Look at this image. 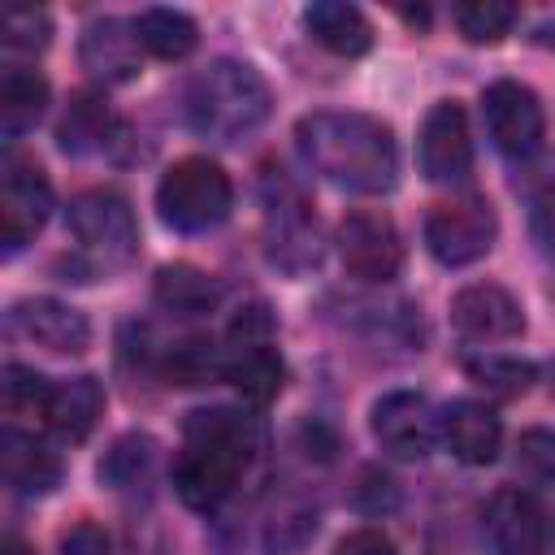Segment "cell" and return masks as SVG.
I'll return each instance as SVG.
<instances>
[{
  "mask_svg": "<svg viewBox=\"0 0 555 555\" xmlns=\"http://www.w3.org/2000/svg\"><path fill=\"white\" fill-rule=\"evenodd\" d=\"M130 130L113 117V108L104 104L100 91H78L56 126V143L65 156H91V152H113L117 143H126Z\"/></svg>",
  "mask_w": 555,
  "mask_h": 555,
  "instance_id": "cell-18",
  "label": "cell"
},
{
  "mask_svg": "<svg viewBox=\"0 0 555 555\" xmlns=\"http://www.w3.org/2000/svg\"><path fill=\"white\" fill-rule=\"evenodd\" d=\"M104 412V386L95 377H61L52 382V395H48V408H43V425L65 438V442H82L95 421Z\"/></svg>",
  "mask_w": 555,
  "mask_h": 555,
  "instance_id": "cell-21",
  "label": "cell"
},
{
  "mask_svg": "<svg viewBox=\"0 0 555 555\" xmlns=\"http://www.w3.org/2000/svg\"><path fill=\"white\" fill-rule=\"evenodd\" d=\"M338 260L360 282H390L403 269V238L382 212H347L338 221Z\"/></svg>",
  "mask_w": 555,
  "mask_h": 555,
  "instance_id": "cell-11",
  "label": "cell"
},
{
  "mask_svg": "<svg viewBox=\"0 0 555 555\" xmlns=\"http://www.w3.org/2000/svg\"><path fill=\"white\" fill-rule=\"evenodd\" d=\"M61 555H108V533L100 525L82 520L61 538Z\"/></svg>",
  "mask_w": 555,
  "mask_h": 555,
  "instance_id": "cell-35",
  "label": "cell"
},
{
  "mask_svg": "<svg viewBox=\"0 0 555 555\" xmlns=\"http://www.w3.org/2000/svg\"><path fill=\"white\" fill-rule=\"evenodd\" d=\"M442 442L447 451L460 460V464H490L499 455V442H503V425L494 416V408L477 403V399H455L447 412H442Z\"/></svg>",
  "mask_w": 555,
  "mask_h": 555,
  "instance_id": "cell-19",
  "label": "cell"
},
{
  "mask_svg": "<svg viewBox=\"0 0 555 555\" xmlns=\"http://www.w3.org/2000/svg\"><path fill=\"white\" fill-rule=\"evenodd\" d=\"M373 438L399 460H425L442 434V416L416 390H390L373 403Z\"/></svg>",
  "mask_w": 555,
  "mask_h": 555,
  "instance_id": "cell-12",
  "label": "cell"
},
{
  "mask_svg": "<svg viewBox=\"0 0 555 555\" xmlns=\"http://www.w3.org/2000/svg\"><path fill=\"white\" fill-rule=\"evenodd\" d=\"M152 460H156V442L147 434H121L100 460V481L113 490H130V486L147 481Z\"/></svg>",
  "mask_w": 555,
  "mask_h": 555,
  "instance_id": "cell-27",
  "label": "cell"
},
{
  "mask_svg": "<svg viewBox=\"0 0 555 555\" xmlns=\"http://www.w3.org/2000/svg\"><path fill=\"white\" fill-rule=\"evenodd\" d=\"M334 555H399V551H395V542H390L386 533H377V529H356V533H347V538L334 546Z\"/></svg>",
  "mask_w": 555,
  "mask_h": 555,
  "instance_id": "cell-36",
  "label": "cell"
},
{
  "mask_svg": "<svg viewBox=\"0 0 555 555\" xmlns=\"http://www.w3.org/2000/svg\"><path fill=\"white\" fill-rule=\"evenodd\" d=\"M464 369H468V377H473L477 386H486V390L499 395V399L525 395L529 382H533V364H529V360H516V356H468Z\"/></svg>",
  "mask_w": 555,
  "mask_h": 555,
  "instance_id": "cell-29",
  "label": "cell"
},
{
  "mask_svg": "<svg viewBox=\"0 0 555 555\" xmlns=\"http://www.w3.org/2000/svg\"><path fill=\"white\" fill-rule=\"evenodd\" d=\"M451 325L468 343H507V338H520L525 312L512 291L494 282H473L451 299Z\"/></svg>",
  "mask_w": 555,
  "mask_h": 555,
  "instance_id": "cell-16",
  "label": "cell"
},
{
  "mask_svg": "<svg viewBox=\"0 0 555 555\" xmlns=\"http://www.w3.org/2000/svg\"><path fill=\"white\" fill-rule=\"evenodd\" d=\"M52 217V186L43 178V169L35 160L22 156H4V178H0V243L4 256L22 251L43 221Z\"/></svg>",
  "mask_w": 555,
  "mask_h": 555,
  "instance_id": "cell-10",
  "label": "cell"
},
{
  "mask_svg": "<svg viewBox=\"0 0 555 555\" xmlns=\"http://www.w3.org/2000/svg\"><path fill=\"white\" fill-rule=\"evenodd\" d=\"M529 230L538 238V247L546 256H555V186H546L542 195H533V208H529Z\"/></svg>",
  "mask_w": 555,
  "mask_h": 555,
  "instance_id": "cell-34",
  "label": "cell"
},
{
  "mask_svg": "<svg viewBox=\"0 0 555 555\" xmlns=\"http://www.w3.org/2000/svg\"><path fill=\"white\" fill-rule=\"evenodd\" d=\"M416 156H421V173L429 182H464L473 169V134H468V117L455 100H438L425 121H421V139H416Z\"/></svg>",
  "mask_w": 555,
  "mask_h": 555,
  "instance_id": "cell-13",
  "label": "cell"
},
{
  "mask_svg": "<svg viewBox=\"0 0 555 555\" xmlns=\"http://www.w3.org/2000/svg\"><path fill=\"white\" fill-rule=\"evenodd\" d=\"M4 555H35V551L22 538H4Z\"/></svg>",
  "mask_w": 555,
  "mask_h": 555,
  "instance_id": "cell-37",
  "label": "cell"
},
{
  "mask_svg": "<svg viewBox=\"0 0 555 555\" xmlns=\"http://www.w3.org/2000/svg\"><path fill=\"white\" fill-rule=\"evenodd\" d=\"M304 26L334 56H364L373 48L369 17L356 4H343V0H317V4H308L304 9Z\"/></svg>",
  "mask_w": 555,
  "mask_h": 555,
  "instance_id": "cell-22",
  "label": "cell"
},
{
  "mask_svg": "<svg viewBox=\"0 0 555 555\" xmlns=\"http://www.w3.org/2000/svg\"><path fill=\"white\" fill-rule=\"evenodd\" d=\"M264 451L256 416L234 408H199L182 425V451L173 455V490L191 512H217L243 473Z\"/></svg>",
  "mask_w": 555,
  "mask_h": 555,
  "instance_id": "cell-2",
  "label": "cell"
},
{
  "mask_svg": "<svg viewBox=\"0 0 555 555\" xmlns=\"http://www.w3.org/2000/svg\"><path fill=\"white\" fill-rule=\"evenodd\" d=\"M48 395H52V382L26 364H4V408L9 416H39L43 421V408H48Z\"/></svg>",
  "mask_w": 555,
  "mask_h": 555,
  "instance_id": "cell-30",
  "label": "cell"
},
{
  "mask_svg": "<svg viewBox=\"0 0 555 555\" xmlns=\"http://www.w3.org/2000/svg\"><path fill=\"white\" fill-rule=\"evenodd\" d=\"M134 35H139L143 52H152L160 61H182L199 43V26L182 9H143L134 17Z\"/></svg>",
  "mask_w": 555,
  "mask_h": 555,
  "instance_id": "cell-25",
  "label": "cell"
},
{
  "mask_svg": "<svg viewBox=\"0 0 555 555\" xmlns=\"http://www.w3.org/2000/svg\"><path fill=\"white\" fill-rule=\"evenodd\" d=\"M295 147L304 165L338 191L351 195H386L399 182V143L382 117L321 108L299 117Z\"/></svg>",
  "mask_w": 555,
  "mask_h": 555,
  "instance_id": "cell-1",
  "label": "cell"
},
{
  "mask_svg": "<svg viewBox=\"0 0 555 555\" xmlns=\"http://www.w3.org/2000/svg\"><path fill=\"white\" fill-rule=\"evenodd\" d=\"M0 460H4V481L13 494L22 499H35V494H48L56 481H61V460L48 442H39L35 434H22V429H4L0 434Z\"/></svg>",
  "mask_w": 555,
  "mask_h": 555,
  "instance_id": "cell-20",
  "label": "cell"
},
{
  "mask_svg": "<svg viewBox=\"0 0 555 555\" xmlns=\"http://www.w3.org/2000/svg\"><path fill=\"white\" fill-rule=\"evenodd\" d=\"M69 234L78 238V260L87 273H108L134 260L139 251V221L134 208L117 191H82L69 199Z\"/></svg>",
  "mask_w": 555,
  "mask_h": 555,
  "instance_id": "cell-7",
  "label": "cell"
},
{
  "mask_svg": "<svg viewBox=\"0 0 555 555\" xmlns=\"http://www.w3.org/2000/svg\"><path fill=\"white\" fill-rule=\"evenodd\" d=\"M152 295L173 317H204V312L217 308L221 286H217L212 273H204L195 264H165L156 273V282H152Z\"/></svg>",
  "mask_w": 555,
  "mask_h": 555,
  "instance_id": "cell-24",
  "label": "cell"
},
{
  "mask_svg": "<svg viewBox=\"0 0 555 555\" xmlns=\"http://www.w3.org/2000/svg\"><path fill=\"white\" fill-rule=\"evenodd\" d=\"M516 473L529 486L555 490V429H525L516 438Z\"/></svg>",
  "mask_w": 555,
  "mask_h": 555,
  "instance_id": "cell-31",
  "label": "cell"
},
{
  "mask_svg": "<svg viewBox=\"0 0 555 555\" xmlns=\"http://www.w3.org/2000/svg\"><path fill=\"white\" fill-rule=\"evenodd\" d=\"M160 369H165V377L178 382V386L221 382V343H212V338H182V343H169Z\"/></svg>",
  "mask_w": 555,
  "mask_h": 555,
  "instance_id": "cell-26",
  "label": "cell"
},
{
  "mask_svg": "<svg viewBox=\"0 0 555 555\" xmlns=\"http://www.w3.org/2000/svg\"><path fill=\"white\" fill-rule=\"evenodd\" d=\"M156 208H160V221L178 234L217 230L234 208L230 173L208 156H182L178 165L165 169L156 186Z\"/></svg>",
  "mask_w": 555,
  "mask_h": 555,
  "instance_id": "cell-4",
  "label": "cell"
},
{
  "mask_svg": "<svg viewBox=\"0 0 555 555\" xmlns=\"http://www.w3.org/2000/svg\"><path fill=\"white\" fill-rule=\"evenodd\" d=\"M481 121H486L490 143L512 160H529L546 134L542 100L516 78H499L481 91Z\"/></svg>",
  "mask_w": 555,
  "mask_h": 555,
  "instance_id": "cell-9",
  "label": "cell"
},
{
  "mask_svg": "<svg viewBox=\"0 0 555 555\" xmlns=\"http://www.w3.org/2000/svg\"><path fill=\"white\" fill-rule=\"evenodd\" d=\"M494 208L481 195H460V199H442L429 208L425 217V247L438 264L447 269H464L473 260H481L494 247Z\"/></svg>",
  "mask_w": 555,
  "mask_h": 555,
  "instance_id": "cell-8",
  "label": "cell"
},
{
  "mask_svg": "<svg viewBox=\"0 0 555 555\" xmlns=\"http://www.w3.org/2000/svg\"><path fill=\"white\" fill-rule=\"evenodd\" d=\"M52 39V22L43 9H9L4 13V48L9 52H43Z\"/></svg>",
  "mask_w": 555,
  "mask_h": 555,
  "instance_id": "cell-32",
  "label": "cell"
},
{
  "mask_svg": "<svg viewBox=\"0 0 555 555\" xmlns=\"http://www.w3.org/2000/svg\"><path fill=\"white\" fill-rule=\"evenodd\" d=\"M486 533L494 542V555H546L551 551L546 512L520 486H507V490H499L490 499V507H486Z\"/></svg>",
  "mask_w": 555,
  "mask_h": 555,
  "instance_id": "cell-15",
  "label": "cell"
},
{
  "mask_svg": "<svg viewBox=\"0 0 555 555\" xmlns=\"http://www.w3.org/2000/svg\"><path fill=\"white\" fill-rule=\"evenodd\" d=\"M356 503H360L369 516H377V512H390V507L399 503V490H395V481H390L386 473H377V468H364V473H360V490H356Z\"/></svg>",
  "mask_w": 555,
  "mask_h": 555,
  "instance_id": "cell-33",
  "label": "cell"
},
{
  "mask_svg": "<svg viewBox=\"0 0 555 555\" xmlns=\"http://www.w3.org/2000/svg\"><path fill=\"white\" fill-rule=\"evenodd\" d=\"M269 104H273V95H269V82L260 78V69L247 61H230V56L199 69L182 91L186 126L212 143H238L251 130H260L269 117Z\"/></svg>",
  "mask_w": 555,
  "mask_h": 555,
  "instance_id": "cell-3",
  "label": "cell"
},
{
  "mask_svg": "<svg viewBox=\"0 0 555 555\" xmlns=\"http://www.w3.org/2000/svg\"><path fill=\"white\" fill-rule=\"evenodd\" d=\"M9 334L43 347V351H56V356H82L87 343H91V325L78 308L61 304V299H48V295H35V299H17L9 308Z\"/></svg>",
  "mask_w": 555,
  "mask_h": 555,
  "instance_id": "cell-14",
  "label": "cell"
},
{
  "mask_svg": "<svg viewBox=\"0 0 555 555\" xmlns=\"http://www.w3.org/2000/svg\"><path fill=\"white\" fill-rule=\"evenodd\" d=\"M451 17H455V26L468 43H499L516 26L520 9L503 4V0H464V4L451 9Z\"/></svg>",
  "mask_w": 555,
  "mask_h": 555,
  "instance_id": "cell-28",
  "label": "cell"
},
{
  "mask_svg": "<svg viewBox=\"0 0 555 555\" xmlns=\"http://www.w3.org/2000/svg\"><path fill=\"white\" fill-rule=\"evenodd\" d=\"M48 108V78L26 69V65H9L0 78V130L4 143H17L26 130L39 126Z\"/></svg>",
  "mask_w": 555,
  "mask_h": 555,
  "instance_id": "cell-23",
  "label": "cell"
},
{
  "mask_svg": "<svg viewBox=\"0 0 555 555\" xmlns=\"http://www.w3.org/2000/svg\"><path fill=\"white\" fill-rule=\"evenodd\" d=\"M264 256L273 269L299 278L321 264V225L286 169H264Z\"/></svg>",
  "mask_w": 555,
  "mask_h": 555,
  "instance_id": "cell-5",
  "label": "cell"
},
{
  "mask_svg": "<svg viewBox=\"0 0 555 555\" xmlns=\"http://www.w3.org/2000/svg\"><path fill=\"white\" fill-rule=\"evenodd\" d=\"M282 356L273 347V317L256 299L234 312L225 338H221V382H230L247 403H269L282 390Z\"/></svg>",
  "mask_w": 555,
  "mask_h": 555,
  "instance_id": "cell-6",
  "label": "cell"
},
{
  "mask_svg": "<svg viewBox=\"0 0 555 555\" xmlns=\"http://www.w3.org/2000/svg\"><path fill=\"white\" fill-rule=\"evenodd\" d=\"M139 35H134V22H121V17H91L82 26V39H78V61L82 69L104 82V87H121L139 74Z\"/></svg>",
  "mask_w": 555,
  "mask_h": 555,
  "instance_id": "cell-17",
  "label": "cell"
}]
</instances>
